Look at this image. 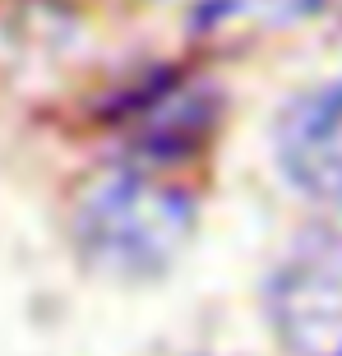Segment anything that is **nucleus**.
Segmentation results:
<instances>
[{"label": "nucleus", "mask_w": 342, "mask_h": 356, "mask_svg": "<svg viewBox=\"0 0 342 356\" xmlns=\"http://www.w3.org/2000/svg\"><path fill=\"white\" fill-rule=\"evenodd\" d=\"M277 343L291 356H342V236L310 232L263 291Z\"/></svg>", "instance_id": "f03ea898"}, {"label": "nucleus", "mask_w": 342, "mask_h": 356, "mask_svg": "<svg viewBox=\"0 0 342 356\" xmlns=\"http://www.w3.org/2000/svg\"><path fill=\"white\" fill-rule=\"evenodd\" d=\"M277 167L310 204L342 213V79L287 102L277 116Z\"/></svg>", "instance_id": "20e7f679"}, {"label": "nucleus", "mask_w": 342, "mask_h": 356, "mask_svg": "<svg viewBox=\"0 0 342 356\" xmlns=\"http://www.w3.org/2000/svg\"><path fill=\"white\" fill-rule=\"evenodd\" d=\"M195 236L190 190L153 176V167H120L88 185L74 209V245L92 268L125 282L167 273Z\"/></svg>", "instance_id": "f257e3e1"}, {"label": "nucleus", "mask_w": 342, "mask_h": 356, "mask_svg": "<svg viewBox=\"0 0 342 356\" xmlns=\"http://www.w3.org/2000/svg\"><path fill=\"white\" fill-rule=\"evenodd\" d=\"M111 125L144 162H181L204 148L218 125V92L204 79L158 70L116 97Z\"/></svg>", "instance_id": "7ed1b4c3"}]
</instances>
